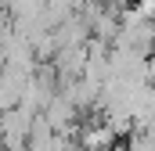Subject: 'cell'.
Returning a JSON list of instances; mask_svg holds the SVG:
<instances>
[{
	"instance_id": "cell-1",
	"label": "cell",
	"mask_w": 155,
	"mask_h": 151,
	"mask_svg": "<svg viewBox=\"0 0 155 151\" xmlns=\"http://www.w3.org/2000/svg\"><path fill=\"white\" fill-rule=\"evenodd\" d=\"M152 58H155V50H152Z\"/></svg>"
}]
</instances>
